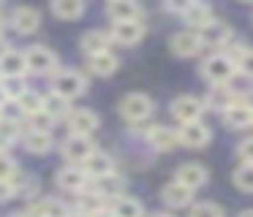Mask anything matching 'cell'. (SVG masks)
Returning a JSON list of instances; mask_svg holds the SVG:
<instances>
[{
	"mask_svg": "<svg viewBox=\"0 0 253 217\" xmlns=\"http://www.w3.org/2000/svg\"><path fill=\"white\" fill-rule=\"evenodd\" d=\"M120 114L128 119V122L139 125L153 114V101H150L144 92H131V95H126L120 101Z\"/></svg>",
	"mask_w": 253,
	"mask_h": 217,
	"instance_id": "cell-1",
	"label": "cell"
},
{
	"mask_svg": "<svg viewBox=\"0 0 253 217\" xmlns=\"http://www.w3.org/2000/svg\"><path fill=\"white\" fill-rule=\"evenodd\" d=\"M237 65L231 63L226 54H215V57H210L207 63L202 65V73L207 81H212V84H229L231 76H234Z\"/></svg>",
	"mask_w": 253,
	"mask_h": 217,
	"instance_id": "cell-2",
	"label": "cell"
},
{
	"mask_svg": "<svg viewBox=\"0 0 253 217\" xmlns=\"http://www.w3.org/2000/svg\"><path fill=\"white\" fill-rule=\"evenodd\" d=\"M87 90V81H84L82 73H77V71H60V73H55V92L63 98H77L82 95V92Z\"/></svg>",
	"mask_w": 253,
	"mask_h": 217,
	"instance_id": "cell-3",
	"label": "cell"
},
{
	"mask_svg": "<svg viewBox=\"0 0 253 217\" xmlns=\"http://www.w3.org/2000/svg\"><path fill=\"white\" fill-rule=\"evenodd\" d=\"M202 111H204V103L196 101L193 95H180V98L171 101V114H174V119H180L182 125L199 122Z\"/></svg>",
	"mask_w": 253,
	"mask_h": 217,
	"instance_id": "cell-4",
	"label": "cell"
},
{
	"mask_svg": "<svg viewBox=\"0 0 253 217\" xmlns=\"http://www.w3.org/2000/svg\"><path fill=\"white\" fill-rule=\"evenodd\" d=\"M93 152H95V146H93V141H90L87 136L71 133L66 141H63V155H66V160H71V163H82L84 166V160H87Z\"/></svg>",
	"mask_w": 253,
	"mask_h": 217,
	"instance_id": "cell-5",
	"label": "cell"
},
{
	"mask_svg": "<svg viewBox=\"0 0 253 217\" xmlns=\"http://www.w3.org/2000/svg\"><path fill=\"white\" fill-rule=\"evenodd\" d=\"M25 60H28V71H33V73H49L57 65L55 52L46 46H30L25 52Z\"/></svg>",
	"mask_w": 253,
	"mask_h": 217,
	"instance_id": "cell-6",
	"label": "cell"
},
{
	"mask_svg": "<svg viewBox=\"0 0 253 217\" xmlns=\"http://www.w3.org/2000/svg\"><path fill=\"white\" fill-rule=\"evenodd\" d=\"M25 73H28V60H25V52L6 49L3 57H0V76H3V79H22Z\"/></svg>",
	"mask_w": 253,
	"mask_h": 217,
	"instance_id": "cell-7",
	"label": "cell"
},
{
	"mask_svg": "<svg viewBox=\"0 0 253 217\" xmlns=\"http://www.w3.org/2000/svg\"><path fill=\"white\" fill-rule=\"evenodd\" d=\"M202 46H204V38L193 30L177 33V36L171 38V52L180 54V57H193V54L202 52Z\"/></svg>",
	"mask_w": 253,
	"mask_h": 217,
	"instance_id": "cell-8",
	"label": "cell"
},
{
	"mask_svg": "<svg viewBox=\"0 0 253 217\" xmlns=\"http://www.w3.org/2000/svg\"><path fill=\"white\" fill-rule=\"evenodd\" d=\"M144 36V27L142 22H115L112 25V38L123 46H136Z\"/></svg>",
	"mask_w": 253,
	"mask_h": 217,
	"instance_id": "cell-9",
	"label": "cell"
},
{
	"mask_svg": "<svg viewBox=\"0 0 253 217\" xmlns=\"http://www.w3.org/2000/svg\"><path fill=\"white\" fill-rule=\"evenodd\" d=\"M68 128L77 136H90L98 128V117H95L90 108H74V111L68 114Z\"/></svg>",
	"mask_w": 253,
	"mask_h": 217,
	"instance_id": "cell-10",
	"label": "cell"
},
{
	"mask_svg": "<svg viewBox=\"0 0 253 217\" xmlns=\"http://www.w3.org/2000/svg\"><path fill=\"white\" fill-rule=\"evenodd\" d=\"M82 171L87 174V177H93V179L112 177V171H115V160H112L109 155H104V152H93V155L84 160Z\"/></svg>",
	"mask_w": 253,
	"mask_h": 217,
	"instance_id": "cell-11",
	"label": "cell"
},
{
	"mask_svg": "<svg viewBox=\"0 0 253 217\" xmlns=\"http://www.w3.org/2000/svg\"><path fill=\"white\" fill-rule=\"evenodd\" d=\"M182 19H185L191 27H202V30H207L212 22H218V19H215V11L210 8L207 3H191V5H188V11L182 14Z\"/></svg>",
	"mask_w": 253,
	"mask_h": 217,
	"instance_id": "cell-12",
	"label": "cell"
},
{
	"mask_svg": "<svg viewBox=\"0 0 253 217\" xmlns=\"http://www.w3.org/2000/svg\"><path fill=\"white\" fill-rule=\"evenodd\" d=\"M237 103L240 101H237V95L229 87H215V90H210V95L204 98V108H210V111H229Z\"/></svg>",
	"mask_w": 253,
	"mask_h": 217,
	"instance_id": "cell-13",
	"label": "cell"
},
{
	"mask_svg": "<svg viewBox=\"0 0 253 217\" xmlns=\"http://www.w3.org/2000/svg\"><path fill=\"white\" fill-rule=\"evenodd\" d=\"M210 139H212V133H210V128L207 125H202V122H191V125H182V130H180V141L185 146H204V144H210Z\"/></svg>",
	"mask_w": 253,
	"mask_h": 217,
	"instance_id": "cell-14",
	"label": "cell"
},
{
	"mask_svg": "<svg viewBox=\"0 0 253 217\" xmlns=\"http://www.w3.org/2000/svg\"><path fill=\"white\" fill-rule=\"evenodd\" d=\"M177 182L191 187V190L202 187V184L207 182V168L199 166V163H185V166L177 168Z\"/></svg>",
	"mask_w": 253,
	"mask_h": 217,
	"instance_id": "cell-15",
	"label": "cell"
},
{
	"mask_svg": "<svg viewBox=\"0 0 253 217\" xmlns=\"http://www.w3.org/2000/svg\"><path fill=\"white\" fill-rule=\"evenodd\" d=\"M106 14L115 22H139L142 8H139L136 3H131V0H112V3L106 5Z\"/></svg>",
	"mask_w": 253,
	"mask_h": 217,
	"instance_id": "cell-16",
	"label": "cell"
},
{
	"mask_svg": "<svg viewBox=\"0 0 253 217\" xmlns=\"http://www.w3.org/2000/svg\"><path fill=\"white\" fill-rule=\"evenodd\" d=\"M57 184L63 190H71V193H82L84 184H87V174L82 168H60L57 171Z\"/></svg>",
	"mask_w": 253,
	"mask_h": 217,
	"instance_id": "cell-17",
	"label": "cell"
},
{
	"mask_svg": "<svg viewBox=\"0 0 253 217\" xmlns=\"http://www.w3.org/2000/svg\"><path fill=\"white\" fill-rule=\"evenodd\" d=\"M11 22H14V27H17L19 33H33V30H39V25H41V14L36 8H17L14 11V16H11Z\"/></svg>",
	"mask_w": 253,
	"mask_h": 217,
	"instance_id": "cell-18",
	"label": "cell"
},
{
	"mask_svg": "<svg viewBox=\"0 0 253 217\" xmlns=\"http://www.w3.org/2000/svg\"><path fill=\"white\" fill-rule=\"evenodd\" d=\"M109 41H112V36H106V33H101V30H90L82 36V49L90 57H95V54L109 52Z\"/></svg>",
	"mask_w": 253,
	"mask_h": 217,
	"instance_id": "cell-19",
	"label": "cell"
},
{
	"mask_svg": "<svg viewBox=\"0 0 253 217\" xmlns=\"http://www.w3.org/2000/svg\"><path fill=\"white\" fill-rule=\"evenodd\" d=\"M223 122L229 125L231 130L248 128V125H253V111L248 106H242V103H237V106H231L229 111H223Z\"/></svg>",
	"mask_w": 253,
	"mask_h": 217,
	"instance_id": "cell-20",
	"label": "cell"
},
{
	"mask_svg": "<svg viewBox=\"0 0 253 217\" xmlns=\"http://www.w3.org/2000/svg\"><path fill=\"white\" fill-rule=\"evenodd\" d=\"M191 198H193V190L185 187V184H180V182H171L164 187V201L169 206H188Z\"/></svg>",
	"mask_w": 253,
	"mask_h": 217,
	"instance_id": "cell-21",
	"label": "cell"
},
{
	"mask_svg": "<svg viewBox=\"0 0 253 217\" xmlns=\"http://www.w3.org/2000/svg\"><path fill=\"white\" fill-rule=\"evenodd\" d=\"M90 71H93L95 76H112L117 71V65H120V60L115 57L112 52H104V54H95V57L87 60Z\"/></svg>",
	"mask_w": 253,
	"mask_h": 217,
	"instance_id": "cell-22",
	"label": "cell"
},
{
	"mask_svg": "<svg viewBox=\"0 0 253 217\" xmlns=\"http://www.w3.org/2000/svg\"><path fill=\"white\" fill-rule=\"evenodd\" d=\"M52 14H55L57 19L71 22V19H77V16L84 14V3L82 0H55V3H52Z\"/></svg>",
	"mask_w": 253,
	"mask_h": 217,
	"instance_id": "cell-23",
	"label": "cell"
},
{
	"mask_svg": "<svg viewBox=\"0 0 253 217\" xmlns=\"http://www.w3.org/2000/svg\"><path fill=\"white\" fill-rule=\"evenodd\" d=\"M25 146H28V152H33V155H46V152L52 149V136L41 133V130H28V133H25Z\"/></svg>",
	"mask_w": 253,
	"mask_h": 217,
	"instance_id": "cell-24",
	"label": "cell"
},
{
	"mask_svg": "<svg viewBox=\"0 0 253 217\" xmlns=\"http://www.w3.org/2000/svg\"><path fill=\"white\" fill-rule=\"evenodd\" d=\"M150 141H153L155 149L166 152V149H171V146H177V141H180V133H174L171 128H158V125H155V130L150 133Z\"/></svg>",
	"mask_w": 253,
	"mask_h": 217,
	"instance_id": "cell-25",
	"label": "cell"
},
{
	"mask_svg": "<svg viewBox=\"0 0 253 217\" xmlns=\"http://www.w3.org/2000/svg\"><path fill=\"white\" fill-rule=\"evenodd\" d=\"M30 217H66V206L57 198H44L30 209Z\"/></svg>",
	"mask_w": 253,
	"mask_h": 217,
	"instance_id": "cell-26",
	"label": "cell"
},
{
	"mask_svg": "<svg viewBox=\"0 0 253 217\" xmlns=\"http://www.w3.org/2000/svg\"><path fill=\"white\" fill-rule=\"evenodd\" d=\"M44 111L49 114L52 119L68 117V114H71V108H68V98L57 95V92H49V95L44 98Z\"/></svg>",
	"mask_w": 253,
	"mask_h": 217,
	"instance_id": "cell-27",
	"label": "cell"
},
{
	"mask_svg": "<svg viewBox=\"0 0 253 217\" xmlns=\"http://www.w3.org/2000/svg\"><path fill=\"white\" fill-rule=\"evenodd\" d=\"M112 212H115V217H142V204H139L136 198H115V204H112Z\"/></svg>",
	"mask_w": 253,
	"mask_h": 217,
	"instance_id": "cell-28",
	"label": "cell"
},
{
	"mask_svg": "<svg viewBox=\"0 0 253 217\" xmlns=\"http://www.w3.org/2000/svg\"><path fill=\"white\" fill-rule=\"evenodd\" d=\"M95 193L101 195V198H123V179L120 177H115V174H112V177H104V179H98V184H95Z\"/></svg>",
	"mask_w": 253,
	"mask_h": 217,
	"instance_id": "cell-29",
	"label": "cell"
},
{
	"mask_svg": "<svg viewBox=\"0 0 253 217\" xmlns=\"http://www.w3.org/2000/svg\"><path fill=\"white\" fill-rule=\"evenodd\" d=\"M19 106H22V111L28 114V117H33V114L44 111V98H41L39 92L28 90V92H25L22 98H19Z\"/></svg>",
	"mask_w": 253,
	"mask_h": 217,
	"instance_id": "cell-30",
	"label": "cell"
},
{
	"mask_svg": "<svg viewBox=\"0 0 253 217\" xmlns=\"http://www.w3.org/2000/svg\"><path fill=\"white\" fill-rule=\"evenodd\" d=\"M202 38H204V43H223L229 38V27L223 22H212L207 30H202Z\"/></svg>",
	"mask_w": 253,
	"mask_h": 217,
	"instance_id": "cell-31",
	"label": "cell"
},
{
	"mask_svg": "<svg viewBox=\"0 0 253 217\" xmlns=\"http://www.w3.org/2000/svg\"><path fill=\"white\" fill-rule=\"evenodd\" d=\"M234 184L240 190L253 193V163H245V166L237 168V171H234Z\"/></svg>",
	"mask_w": 253,
	"mask_h": 217,
	"instance_id": "cell-32",
	"label": "cell"
},
{
	"mask_svg": "<svg viewBox=\"0 0 253 217\" xmlns=\"http://www.w3.org/2000/svg\"><path fill=\"white\" fill-rule=\"evenodd\" d=\"M191 217H223V209L212 201H202L191 209Z\"/></svg>",
	"mask_w": 253,
	"mask_h": 217,
	"instance_id": "cell-33",
	"label": "cell"
},
{
	"mask_svg": "<svg viewBox=\"0 0 253 217\" xmlns=\"http://www.w3.org/2000/svg\"><path fill=\"white\" fill-rule=\"evenodd\" d=\"M14 139H17V122H6V119H0V152L6 149Z\"/></svg>",
	"mask_w": 253,
	"mask_h": 217,
	"instance_id": "cell-34",
	"label": "cell"
},
{
	"mask_svg": "<svg viewBox=\"0 0 253 217\" xmlns=\"http://www.w3.org/2000/svg\"><path fill=\"white\" fill-rule=\"evenodd\" d=\"M17 163L11 160V157L0 155V182H14L17 179Z\"/></svg>",
	"mask_w": 253,
	"mask_h": 217,
	"instance_id": "cell-35",
	"label": "cell"
},
{
	"mask_svg": "<svg viewBox=\"0 0 253 217\" xmlns=\"http://www.w3.org/2000/svg\"><path fill=\"white\" fill-rule=\"evenodd\" d=\"M22 106H19V101H8L6 106L0 108V119H6V122H17L19 117H22Z\"/></svg>",
	"mask_w": 253,
	"mask_h": 217,
	"instance_id": "cell-36",
	"label": "cell"
},
{
	"mask_svg": "<svg viewBox=\"0 0 253 217\" xmlns=\"http://www.w3.org/2000/svg\"><path fill=\"white\" fill-rule=\"evenodd\" d=\"M30 122H33V130L49 133V128H52V122H55V119H52L46 111H39V114H33V117H30Z\"/></svg>",
	"mask_w": 253,
	"mask_h": 217,
	"instance_id": "cell-37",
	"label": "cell"
},
{
	"mask_svg": "<svg viewBox=\"0 0 253 217\" xmlns=\"http://www.w3.org/2000/svg\"><path fill=\"white\" fill-rule=\"evenodd\" d=\"M240 68H242V73H248V76H253V49L242 57V63H240Z\"/></svg>",
	"mask_w": 253,
	"mask_h": 217,
	"instance_id": "cell-38",
	"label": "cell"
},
{
	"mask_svg": "<svg viewBox=\"0 0 253 217\" xmlns=\"http://www.w3.org/2000/svg\"><path fill=\"white\" fill-rule=\"evenodd\" d=\"M240 155L245 157V163H253V139H248L245 144L240 146Z\"/></svg>",
	"mask_w": 253,
	"mask_h": 217,
	"instance_id": "cell-39",
	"label": "cell"
},
{
	"mask_svg": "<svg viewBox=\"0 0 253 217\" xmlns=\"http://www.w3.org/2000/svg\"><path fill=\"white\" fill-rule=\"evenodd\" d=\"M14 193H17V190H14L11 182H0V201H8Z\"/></svg>",
	"mask_w": 253,
	"mask_h": 217,
	"instance_id": "cell-40",
	"label": "cell"
},
{
	"mask_svg": "<svg viewBox=\"0 0 253 217\" xmlns=\"http://www.w3.org/2000/svg\"><path fill=\"white\" fill-rule=\"evenodd\" d=\"M242 106H248V108L253 111V92H248V95L242 98Z\"/></svg>",
	"mask_w": 253,
	"mask_h": 217,
	"instance_id": "cell-41",
	"label": "cell"
},
{
	"mask_svg": "<svg viewBox=\"0 0 253 217\" xmlns=\"http://www.w3.org/2000/svg\"><path fill=\"white\" fill-rule=\"evenodd\" d=\"M150 217H171V215H166V212H155V215H150Z\"/></svg>",
	"mask_w": 253,
	"mask_h": 217,
	"instance_id": "cell-42",
	"label": "cell"
},
{
	"mask_svg": "<svg viewBox=\"0 0 253 217\" xmlns=\"http://www.w3.org/2000/svg\"><path fill=\"white\" fill-rule=\"evenodd\" d=\"M98 217H115V212H101Z\"/></svg>",
	"mask_w": 253,
	"mask_h": 217,
	"instance_id": "cell-43",
	"label": "cell"
},
{
	"mask_svg": "<svg viewBox=\"0 0 253 217\" xmlns=\"http://www.w3.org/2000/svg\"><path fill=\"white\" fill-rule=\"evenodd\" d=\"M240 217H253V209H251V212H242Z\"/></svg>",
	"mask_w": 253,
	"mask_h": 217,
	"instance_id": "cell-44",
	"label": "cell"
},
{
	"mask_svg": "<svg viewBox=\"0 0 253 217\" xmlns=\"http://www.w3.org/2000/svg\"><path fill=\"white\" fill-rule=\"evenodd\" d=\"M8 217H30V215H8Z\"/></svg>",
	"mask_w": 253,
	"mask_h": 217,
	"instance_id": "cell-45",
	"label": "cell"
},
{
	"mask_svg": "<svg viewBox=\"0 0 253 217\" xmlns=\"http://www.w3.org/2000/svg\"><path fill=\"white\" fill-rule=\"evenodd\" d=\"M0 33H3V19H0Z\"/></svg>",
	"mask_w": 253,
	"mask_h": 217,
	"instance_id": "cell-46",
	"label": "cell"
}]
</instances>
